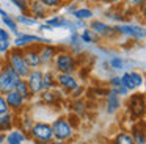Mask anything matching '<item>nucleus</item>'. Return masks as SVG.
Instances as JSON below:
<instances>
[{
    "mask_svg": "<svg viewBox=\"0 0 146 144\" xmlns=\"http://www.w3.org/2000/svg\"><path fill=\"white\" fill-rule=\"evenodd\" d=\"M80 61L71 50L58 47V53L52 63V69L57 74H76L79 71Z\"/></svg>",
    "mask_w": 146,
    "mask_h": 144,
    "instance_id": "1",
    "label": "nucleus"
},
{
    "mask_svg": "<svg viewBox=\"0 0 146 144\" xmlns=\"http://www.w3.org/2000/svg\"><path fill=\"white\" fill-rule=\"evenodd\" d=\"M126 111L132 122L141 121L146 118V94L143 92H130L126 97Z\"/></svg>",
    "mask_w": 146,
    "mask_h": 144,
    "instance_id": "2",
    "label": "nucleus"
},
{
    "mask_svg": "<svg viewBox=\"0 0 146 144\" xmlns=\"http://www.w3.org/2000/svg\"><path fill=\"white\" fill-rule=\"evenodd\" d=\"M52 127V135H54V139L57 141H69L72 143L74 138H76V128L69 124L66 116H57L54 121L50 122Z\"/></svg>",
    "mask_w": 146,
    "mask_h": 144,
    "instance_id": "3",
    "label": "nucleus"
},
{
    "mask_svg": "<svg viewBox=\"0 0 146 144\" xmlns=\"http://www.w3.org/2000/svg\"><path fill=\"white\" fill-rule=\"evenodd\" d=\"M3 61L7 63L8 66H11L21 78H25L27 75H29V72L32 71V69L27 66L25 58H24V53H22L21 49H14L13 47V49L3 56Z\"/></svg>",
    "mask_w": 146,
    "mask_h": 144,
    "instance_id": "4",
    "label": "nucleus"
},
{
    "mask_svg": "<svg viewBox=\"0 0 146 144\" xmlns=\"http://www.w3.org/2000/svg\"><path fill=\"white\" fill-rule=\"evenodd\" d=\"M30 143H42V144H50L54 141V135H52V127L50 122L46 121H35L32 130L29 133Z\"/></svg>",
    "mask_w": 146,
    "mask_h": 144,
    "instance_id": "5",
    "label": "nucleus"
},
{
    "mask_svg": "<svg viewBox=\"0 0 146 144\" xmlns=\"http://www.w3.org/2000/svg\"><path fill=\"white\" fill-rule=\"evenodd\" d=\"M39 44H54V41L42 36V34L25 33V31H19L13 39V47L21 50H24L25 47H30V46H39Z\"/></svg>",
    "mask_w": 146,
    "mask_h": 144,
    "instance_id": "6",
    "label": "nucleus"
},
{
    "mask_svg": "<svg viewBox=\"0 0 146 144\" xmlns=\"http://www.w3.org/2000/svg\"><path fill=\"white\" fill-rule=\"evenodd\" d=\"M115 30H116L118 36H124L129 38L132 41H143L146 39V27L140 24H127V22H123V24L115 25Z\"/></svg>",
    "mask_w": 146,
    "mask_h": 144,
    "instance_id": "7",
    "label": "nucleus"
},
{
    "mask_svg": "<svg viewBox=\"0 0 146 144\" xmlns=\"http://www.w3.org/2000/svg\"><path fill=\"white\" fill-rule=\"evenodd\" d=\"M88 28L99 38V39H115L118 36L115 25H110L108 22L102 20V19H91L88 22Z\"/></svg>",
    "mask_w": 146,
    "mask_h": 144,
    "instance_id": "8",
    "label": "nucleus"
},
{
    "mask_svg": "<svg viewBox=\"0 0 146 144\" xmlns=\"http://www.w3.org/2000/svg\"><path fill=\"white\" fill-rule=\"evenodd\" d=\"M19 80L21 77L16 74V71L3 61V67L0 72V94H7L10 91H13Z\"/></svg>",
    "mask_w": 146,
    "mask_h": 144,
    "instance_id": "9",
    "label": "nucleus"
},
{
    "mask_svg": "<svg viewBox=\"0 0 146 144\" xmlns=\"http://www.w3.org/2000/svg\"><path fill=\"white\" fill-rule=\"evenodd\" d=\"M119 77H121L123 85L129 89V92H137L140 88L145 86V75L140 71H135V69L126 71L123 74H119Z\"/></svg>",
    "mask_w": 146,
    "mask_h": 144,
    "instance_id": "10",
    "label": "nucleus"
},
{
    "mask_svg": "<svg viewBox=\"0 0 146 144\" xmlns=\"http://www.w3.org/2000/svg\"><path fill=\"white\" fill-rule=\"evenodd\" d=\"M3 96H5V100H7V103H8L10 111L14 113L16 116L22 114L24 111L29 110V102H27L21 94H17L14 89L10 91V92H7V94H3Z\"/></svg>",
    "mask_w": 146,
    "mask_h": 144,
    "instance_id": "11",
    "label": "nucleus"
},
{
    "mask_svg": "<svg viewBox=\"0 0 146 144\" xmlns=\"http://www.w3.org/2000/svg\"><path fill=\"white\" fill-rule=\"evenodd\" d=\"M57 85L58 89L64 96H69L72 91H76L80 86V81L76 77V74H57Z\"/></svg>",
    "mask_w": 146,
    "mask_h": 144,
    "instance_id": "12",
    "label": "nucleus"
},
{
    "mask_svg": "<svg viewBox=\"0 0 146 144\" xmlns=\"http://www.w3.org/2000/svg\"><path fill=\"white\" fill-rule=\"evenodd\" d=\"M39 50V59H41V67H52V63H54L55 56L58 53V46L55 44H39L38 47Z\"/></svg>",
    "mask_w": 146,
    "mask_h": 144,
    "instance_id": "13",
    "label": "nucleus"
},
{
    "mask_svg": "<svg viewBox=\"0 0 146 144\" xmlns=\"http://www.w3.org/2000/svg\"><path fill=\"white\" fill-rule=\"evenodd\" d=\"M29 89L33 97H38L42 92V69H32L25 77Z\"/></svg>",
    "mask_w": 146,
    "mask_h": 144,
    "instance_id": "14",
    "label": "nucleus"
},
{
    "mask_svg": "<svg viewBox=\"0 0 146 144\" xmlns=\"http://www.w3.org/2000/svg\"><path fill=\"white\" fill-rule=\"evenodd\" d=\"M63 97L64 94L60 89H52V91H42L38 96V100L46 106H60L63 105Z\"/></svg>",
    "mask_w": 146,
    "mask_h": 144,
    "instance_id": "15",
    "label": "nucleus"
},
{
    "mask_svg": "<svg viewBox=\"0 0 146 144\" xmlns=\"http://www.w3.org/2000/svg\"><path fill=\"white\" fill-rule=\"evenodd\" d=\"M29 14L32 16L33 19H36V20L41 22V20H46V19L52 14V11L49 8H46L39 0H30V3H29Z\"/></svg>",
    "mask_w": 146,
    "mask_h": 144,
    "instance_id": "16",
    "label": "nucleus"
},
{
    "mask_svg": "<svg viewBox=\"0 0 146 144\" xmlns=\"http://www.w3.org/2000/svg\"><path fill=\"white\" fill-rule=\"evenodd\" d=\"M39 46H30L22 50L25 63L30 69H41V59H39Z\"/></svg>",
    "mask_w": 146,
    "mask_h": 144,
    "instance_id": "17",
    "label": "nucleus"
},
{
    "mask_svg": "<svg viewBox=\"0 0 146 144\" xmlns=\"http://www.w3.org/2000/svg\"><path fill=\"white\" fill-rule=\"evenodd\" d=\"M123 106V99L118 94H115L113 91L108 89V94L105 96V113L110 116L116 114Z\"/></svg>",
    "mask_w": 146,
    "mask_h": 144,
    "instance_id": "18",
    "label": "nucleus"
},
{
    "mask_svg": "<svg viewBox=\"0 0 146 144\" xmlns=\"http://www.w3.org/2000/svg\"><path fill=\"white\" fill-rule=\"evenodd\" d=\"M107 64H108V67H110L111 71L121 72V74H123V72H126V71H130L129 66L130 64L135 66V61H132V59H126V58H123V56H119V55H113V56L108 58Z\"/></svg>",
    "mask_w": 146,
    "mask_h": 144,
    "instance_id": "19",
    "label": "nucleus"
},
{
    "mask_svg": "<svg viewBox=\"0 0 146 144\" xmlns=\"http://www.w3.org/2000/svg\"><path fill=\"white\" fill-rule=\"evenodd\" d=\"M30 141L29 133L22 131L19 127H14L13 130L5 133V144H27Z\"/></svg>",
    "mask_w": 146,
    "mask_h": 144,
    "instance_id": "20",
    "label": "nucleus"
},
{
    "mask_svg": "<svg viewBox=\"0 0 146 144\" xmlns=\"http://www.w3.org/2000/svg\"><path fill=\"white\" fill-rule=\"evenodd\" d=\"M129 133L133 139V144H146V131H145V125H143V119L132 122Z\"/></svg>",
    "mask_w": 146,
    "mask_h": 144,
    "instance_id": "21",
    "label": "nucleus"
},
{
    "mask_svg": "<svg viewBox=\"0 0 146 144\" xmlns=\"http://www.w3.org/2000/svg\"><path fill=\"white\" fill-rule=\"evenodd\" d=\"M108 89L113 91L115 94H118L121 99H126V97L130 94L129 89H127V88L123 85V81H121V77H119L118 74L110 75V77H108Z\"/></svg>",
    "mask_w": 146,
    "mask_h": 144,
    "instance_id": "22",
    "label": "nucleus"
},
{
    "mask_svg": "<svg viewBox=\"0 0 146 144\" xmlns=\"http://www.w3.org/2000/svg\"><path fill=\"white\" fill-rule=\"evenodd\" d=\"M52 89H58L57 72L52 67L42 69V91H52Z\"/></svg>",
    "mask_w": 146,
    "mask_h": 144,
    "instance_id": "23",
    "label": "nucleus"
},
{
    "mask_svg": "<svg viewBox=\"0 0 146 144\" xmlns=\"http://www.w3.org/2000/svg\"><path fill=\"white\" fill-rule=\"evenodd\" d=\"M33 124H35V118H33V116L29 113V110H27V111H24L22 114H19L16 118V127H19L21 130L25 131V133H30Z\"/></svg>",
    "mask_w": 146,
    "mask_h": 144,
    "instance_id": "24",
    "label": "nucleus"
},
{
    "mask_svg": "<svg viewBox=\"0 0 146 144\" xmlns=\"http://www.w3.org/2000/svg\"><path fill=\"white\" fill-rule=\"evenodd\" d=\"M68 46H69L71 52L74 53V55H80L82 53V49H83V42L82 39H80V31H74V33H69V36H68Z\"/></svg>",
    "mask_w": 146,
    "mask_h": 144,
    "instance_id": "25",
    "label": "nucleus"
},
{
    "mask_svg": "<svg viewBox=\"0 0 146 144\" xmlns=\"http://www.w3.org/2000/svg\"><path fill=\"white\" fill-rule=\"evenodd\" d=\"M16 118L17 116L11 111H8V113L0 116V131H2V133H7V131L13 130V128L16 127Z\"/></svg>",
    "mask_w": 146,
    "mask_h": 144,
    "instance_id": "26",
    "label": "nucleus"
},
{
    "mask_svg": "<svg viewBox=\"0 0 146 144\" xmlns=\"http://www.w3.org/2000/svg\"><path fill=\"white\" fill-rule=\"evenodd\" d=\"M72 19H80V20L90 22L91 19H94V9L90 8V6H79L76 11L71 14Z\"/></svg>",
    "mask_w": 146,
    "mask_h": 144,
    "instance_id": "27",
    "label": "nucleus"
},
{
    "mask_svg": "<svg viewBox=\"0 0 146 144\" xmlns=\"http://www.w3.org/2000/svg\"><path fill=\"white\" fill-rule=\"evenodd\" d=\"M0 20H2V24H3V27L7 28L8 31H10L11 34H14L16 36L17 33H19V25H17V22H16V19H14V16H11L10 13H5L3 16H0Z\"/></svg>",
    "mask_w": 146,
    "mask_h": 144,
    "instance_id": "28",
    "label": "nucleus"
},
{
    "mask_svg": "<svg viewBox=\"0 0 146 144\" xmlns=\"http://www.w3.org/2000/svg\"><path fill=\"white\" fill-rule=\"evenodd\" d=\"M14 91H16L17 94H21V96L24 97V99L27 100V102H32L35 97L32 96V92H30V89H29V85H27V81H25V78H21L19 81L16 83V86H14Z\"/></svg>",
    "mask_w": 146,
    "mask_h": 144,
    "instance_id": "29",
    "label": "nucleus"
},
{
    "mask_svg": "<svg viewBox=\"0 0 146 144\" xmlns=\"http://www.w3.org/2000/svg\"><path fill=\"white\" fill-rule=\"evenodd\" d=\"M110 144H133V139L130 136L129 130H119L111 138Z\"/></svg>",
    "mask_w": 146,
    "mask_h": 144,
    "instance_id": "30",
    "label": "nucleus"
},
{
    "mask_svg": "<svg viewBox=\"0 0 146 144\" xmlns=\"http://www.w3.org/2000/svg\"><path fill=\"white\" fill-rule=\"evenodd\" d=\"M64 19H66V16H63V14H55V13H52V14L44 20V24H47L49 27L52 28V30H57V28H63Z\"/></svg>",
    "mask_w": 146,
    "mask_h": 144,
    "instance_id": "31",
    "label": "nucleus"
},
{
    "mask_svg": "<svg viewBox=\"0 0 146 144\" xmlns=\"http://www.w3.org/2000/svg\"><path fill=\"white\" fill-rule=\"evenodd\" d=\"M80 39H82L83 46H93V44L101 42V39H99V38L96 36V34L93 33V31L90 30L88 27H86V28H83V30L80 31Z\"/></svg>",
    "mask_w": 146,
    "mask_h": 144,
    "instance_id": "32",
    "label": "nucleus"
},
{
    "mask_svg": "<svg viewBox=\"0 0 146 144\" xmlns=\"http://www.w3.org/2000/svg\"><path fill=\"white\" fill-rule=\"evenodd\" d=\"M14 19H16V22H17V25H24V27H38V24H39V20H36V19H33L30 14H17V16H14Z\"/></svg>",
    "mask_w": 146,
    "mask_h": 144,
    "instance_id": "33",
    "label": "nucleus"
},
{
    "mask_svg": "<svg viewBox=\"0 0 146 144\" xmlns=\"http://www.w3.org/2000/svg\"><path fill=\"white\" fill-rule=\"evenodd\" d=\"M39 2L42 3V5L46 6V8H49L52 13H55L57 9L63 8L64 3H66V0H39Z\"/></svg>",
    "mask_w": 146,
    "mask_h": 144,
    "instance_id": "34",
    "label": "nucleus"
},
{
    "mask_svg": "<svg viewBox=\"0 0 146 144\" xmlns=\"http://www.w3.org/2000/svg\"><path fill=\"white\" fill-rule=\"evenodd\" d=\"M85 103H83L82 99H77V100H72L71 102V111L74 113V114H77L80 118V116H83V113H85Z\"/></svg>",
    "mask_w": 146,
    "mask_h": 144,
    "instance_id": "35",
    "label": "nucleus"
},
{
    "mask_svg": "<svg viewBox=\"0 0 146 144\" xmlns=\"http://www.w3.org/2000/svg\"><path fill=\"white\" fill-rule=\"evenodd\" d=\"M10 3L21 13V14H29V3H30V0H10Z\"/></svg>",
    "mask_w": 146,
    "mask_h": 144,
    "instance_id": "36",
    "label": "nucleus"
},
{
    "mask_svg": "<svg viewBox=\"0 0 146 144\" xmlns=\"http://www.w3.org/2000/svg\"><path fill=\"white\" fill-rule=\"evenodd\" d=\"M13 49V39H5L0 38V58H3L10 50Z\"/></svg>",
    "mask_w": 146,
    "mask_h": 144,
    "instance_id": "37",
    "label": "nucleus"
},
{
    "mask_svg": "<svg viewBox=\"0 0 146 144\" xmlns=\"http://www.w3.org/2000/svg\"><path fill=\"white\" fill-rule=\"evenodd\" d=\"M104 16L107 19H111V20L118 22V24H123V20H124V16L121 14V13H118V11H105Z\"/></svg>",
    "mask_w": 146,
    "mask_h": 144,
    "instance_id": "38",
    "label": "nucleus"
},
{
    "mask_svg": "<svg viewBox=\"0 0 146 144\" xmlns=\"http://www.w3.org/2000/svg\"><path fill=\"white\" fill-rule=\"evenodd\" d=\"M63 8H64V13H66V14H72V13L79 8V2H76V0H66Z\"/></svg>",
    "mask_w": 146,
    "mask_h": 144,
    "instance_id": "39",
    "label": "nucleus"
},
{
    "mask_svg": "<svg viewBox=\"0 0 146 144\" xmlns=\"http://www.w3.org/2000/svg\"><path fill=\"white\" fill-rule=\"evenodd\" d=\"M63 30L69 31V33H74V31H77V30H76V25H74V19H69V17H66V19H64Z\"/></svg>",
    "mask_w": 146,
    "mask_h": 144,
    "instance_id": "40",
    "label": "nucleus"
},
{
    "mask_svg": "<svg viewBox=\"0 0 146 144\" xmlns=\"http://www.w3.org/2000/svg\"><path fill=\"white\" fill-rule=\"evenodd\" d=\"M66 118H68V121H69V124L77 130V127H79V124H80V118H79V116L74 114V113H69V114H68Z\"/></svg>",
    "mask_w": 146,
    "mask_h": 144,
    "instance_id": "41",
    "label": "nucleus"
},
{
    "mask_svg": "<svg viewBox=\"0 0 146 144\" xmlns=\"http://www.w3.org/2000/svg\"><path fill=\"white\" fill-rule=\"evenodd\" d=\"M83 92H85V88H83L82 85H80V86L77 88L76 91H72V92L69 94V97H71V99H72V100H77V99H82Z\"/></svg>",
    "mask_w": 146,
    "mask_h": 144,
    "instance_id": "42",
    "label": "nucleus"
},
{
    "mask_svg": "<svg viewBox=\"0 0 146 144\" xmlns=\"http://www.w3.org/2000/svg\"><path fill=\"white\" fill-rule=\"evenodd\" d=\"M8 111H10V108H8V103H7V100H5V96L0 94V116L8 113Z\"/></svg>",
    "mask_w": 146,
    "mask_h": 144,
    "instance_id": "43",
    "label": "nucleus"
},
{
    "mask_svg": "<svg viewBox=\"0 0 146 144\" xmlns=\"http://www.w3.org/2000/svg\"><path fill=\"white\" fill-rule=\"evenodd\" d=\"M124 2H126L129 6H132L133 9H138V8H141V6L145 5L146 0H124Z\"/></svg>",
    "mask_w": 146,
    "mask_h": 144,
    "instance_id": "44",
    "label": "nucleus"
},
{
    "mask_svg": "<svg viewBox=\"0 0 146 144\" xmlns=\"http://www.w3.org/2000/svg\"><path fill=\"white\" fill-rule=\"evenodd\" d=\"M74 25H76V30H77V31H82L83 28L88 27V22L80 20V19H74Z\"/></svg>",
    "mask_w": 146,
    "mask_h": 144,
    "instance_id": "45",
    "label": "nucleus"
},
{
    "mask_svg": "<svg viewBox=\"0 0 146 144\" xmlns=\"http://www.w3.org/2000/svg\"><path fill=\"white\" fill-rule=\"evenodd\" d=\"M38 31L42 34V33H47V31H54V30H52V28L49 27L47 24H44V22H39V24H38Z\"/></svg>",
    "mask_w": 146,
    "mask_h": 144,
    "instance_id": "46",
    "label": "nucleus"
},
{
    "mask_svg": "<svg viewBox=\"0 0 146 144\" xmlns=\"http://www.w3.org/2000/svg\"><path fill=\"white\" fill-rule=\"evenodd\" d=\"M0 38H5V39H13V38H11V33L5 27H0Z\"/></svg>",
    "mask_w": 146,
    "mask_h": 144,
    "instance_id": "47",
    "label": "nucleus"
},
{
    "mask_svg": "<svg viewBox=\"0 0 146 144\" xmlns=\"http://www.w3.org/2000/svg\"><path fill=\"white\" fill-rule=\"evenodd\" d=\"M137 11H138V14H140V17H141V20L146 24V2H145V5H143L141 8H138Z\"/></svg>",
    "mask_w": 146,
    "mask_h": 144,
    "instance_id": "48",
    "label": "nucleus"
},
{
    "mask_svg": "<svg viewBox=\"0 0 146 144\" xmlns=\"http://www.w3.org/2000/svg\"><path fill=\"white\" fill-rule=\"evenodd\" d=\"M104 3H107V5H119V3H123L124 0H102Z\"/></svg>",
    "mask_w": 146,
    "mask_h": 144,
    "instance_id": "49",
    "label": "nucleus"
},
{
    "mask_svg": "<svg viewBox=\"0 0 146 144\" xmlns=\"http://www.w3.org/2000/svg\"><path fill=\"white\" fill-rule=\"evenodd\" d=\"M50 144H72V143H69V141H57V139H54Z\"/></svg>",
    "mask_w": 146,
    "mask_h": 144,
    "instance_id": "50",
    "label": "nucleus"
},
{
    "mask_svg": "<svg viewBox=\"0 0 146 144\" xmlns=\"http://www.w3.org/2000/svg\"><path fill=\"white\" fill-rule=\"evenodd\" d=\"M0 144H5V133L0 131Z\"/></svg>",
    "mask_w": 146,
    "mask_h": 144,
    "instance_id": "51",
    "label": "nucleus"
},
{
    "mask_svg": "<svg viewBox=\"0 0 146 144\" xmlns=\"http://www.w3.org/2000/svg\"><path fill=\"white\" fill-rule=\"evenodd\" d=\"M5 13H7V11H5V9H3V8H2V5H0V16H3V14H5Z\"/></svg>",
    "mask_w": 146,
    "mask_h": 144,
    "instance_id": "52",
    "label": "nucleus"
},
{
    "mask_svg": "<svg viewBox=\"0 0 146 144\" xmlns=\"http://www.w3.org/2000/svg\"><path fill=\"white\" fill-rule=\"evenodd\" d=\"M2 67H3V58H0V72H2Z\"/></svg>",
    "mask_w": 146,
    "mask_h": 144,
    "instance_id": "53",
    "label": "nucleus"
},
{
    "mask_svg": "<svg viewBox=\"0 0 146 144\" xmlns=\"http://www.w3.org/2000/svg\"><path fill=\"white\" fill-rule=\"evenodd\" d=\"M143 125H145V131H146V118L143 119Z\"/></svg>",
    "mask_w": 146,
    "mask_h": 144,
    "instance_id": "54",
    "label": "nucleus"
},
{
    "mask_svg": "<svg viewBox=\"0 0 146 144\" xmlns=\"http://www.w3.org/2000/svg\"><path fill=\"white\" fill-rule=\"evenodd\" d=\"M145 80H146V74H145Z\"/></svg>",
    "mask_w": 146,
    "mask_h": 144,
    "instance_id": "55",
    "label": "nucleus"
},
{
    "mask_svg": "<svg viewBox=\"0 0 146 144\" xmlns=\"http://www.w3.org/2000/svg\"><path fill=\"white\" fill-rule=\"evenodd\" d=\"M82 144H88V143H82Z\"/></svg>",
    "mask_w": 146,
    "mask_h": 144,
    "instance_id": "56",
    "label": "nucleus"
},
{
    "mask_svg": "<svg viewBox=\"0 0 146 144\" xmlns=\"http://www.w3.org/2000/svg\"><path fill=\"white\" fill-rule=\"evenodd\" d=\"M76 2H79V0H76Z\"/></svg>",
    "mask_w": 146,
    "mask_h": 144,
    "instance_id": "57",
    "label": "nucleus"
}]
</instances>
